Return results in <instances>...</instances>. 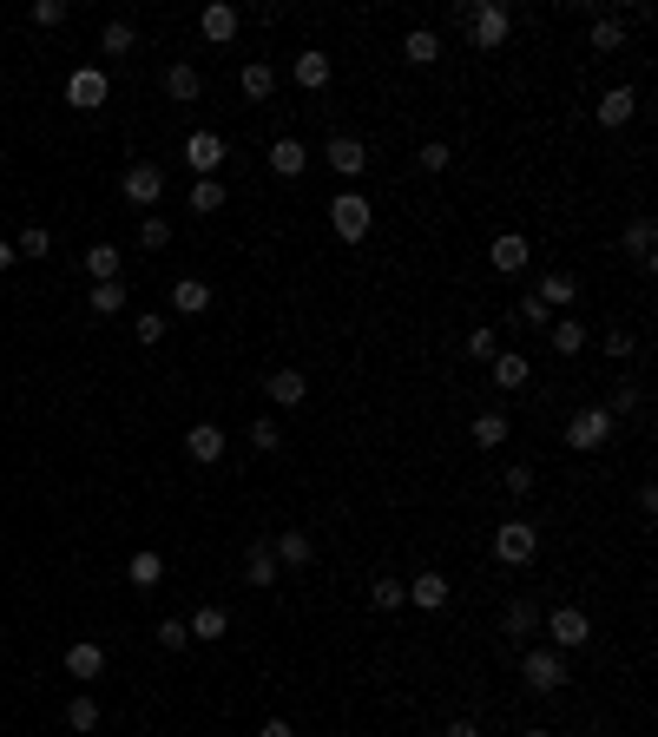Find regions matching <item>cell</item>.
<instances>
[{
  "label": "cell",
  "instance_id": "cell-10",
  "mask_svg": "<svg viewBox=\"0 0 658 737\" xmlns=\"http://www.w3.org/2000/svg\"><path fill=\"white\" fill-rule=\"evenodd\" d=\"M224 448H231V441H224V428H218V422H191V428H185V455L198 461V468H218Z\"/></svg>",
  "mask_w": 658,
  "mask_h": 737
},
{
  "label": "cell",
  "instance_id": "cell-15",
  "mask_svg": "<svg viewBox=\"0 0 658 737\" xmlns=\"http://www.w3.org/2000/svg\"><path fill=\"white\" fill-rule=\"evenodd\" d=\"M283 566L277 553H270V540H251V553H244V586H277Z\"/></svg>",
  "mask_w": 658,
  "mask_h": 737
},
{
  "label": "cell",
  "instance_id": "cell-37",
  "mask_svg": "<svg viewBox=\"0 0 658 737\" xmlns=\"http://www.w3.org/2000/svg\"><path fill=\"white\" fill-rule=\"evenodd\" d=\"M191 211H198V218H204V211H224V185H218V178H191Z\"/></svg>",
  "mask_w": 658,
  "mask_h": 737
},
{
  "label": "cell",
  "instance_id": "cell-55",
  "mask_svg": "<svg viewBox=\"0 0 658 737\" xmlns=\"http://www.w3.org/2000/svg\"><path fill=\"white\" fill-rule=\"evenodd\" d=\"M0 270H14V244H0Z\"/></svg>",
  "mask_w": 658,
  "mask_h": 737
},
{
  "label": "cell",
  "instance_id": "cell-6",
  "mask_svg": "<svg viewBox=\"0 0 658 737\" xmlns=\"http://www.w3.org/2000/svg\"><path fill=\"white\" fill-rule=\"evenodd\" d=\"M520 678H527L533 698H553V691L566 685V659L560 652H527V659H520Z\"/></svg>",
  "mask_w": 658,
  "mask_h": 737
},
{
  "label": "cell",
  "instance_id": "cell-1",
  "mask_svg": "<svg viewBox=\"0 0 658 737\" xmlns=\"http://www.w3.org/2000/svg\"><path fill=\"white\" fill-rule=\"evenodd\" d=\"M329 231L343 237V244H362V237L376 231V204L362 198V191H336L329 198Z\"/></svg>",
  "mask_w": 658,
  "mask_h": 737
},
{
  "label": "cell",
  "instance_id": "cell-9",
  "mask_svg": "<svg viewBox=\"0 0 658 737\" xmlns=\"http://www.w3.org/2000/svg\"><path fill=\"white\" fill-rule=\"evenodd\" d=\"M323 165H329L336 178H362V172H369V145L349 139V132H336V139L323 145Z\"/></svg>",
  "mask_w": 658,
  "mask_h": 737
},
{
  "label": "cell",
  "instance_id": "cell-5",
  "mask_svg": "<svg viewBox=\"0 0 658 737\" xmlns=\"http://www.w3.org/2000/svg\"><path fill=\"white\" fill-rule=\"evenodd\" d=\"M547 639H553V652H580V645L593 639V619H586L580 606H553L547 612Z\"/></svg>",
  "mask_w": 658,
  "mask_h": 737
},
{
  "label": "cell",
  "instance_id": "cell-27",
  "mask_svg": "<svg viewBox=\"0 0 658 737\" xmlns=\"http://www.w3.org/2000/svg\"><path fill=\"white\" fill-rule=\"evenodd\" d=\"M303 165H310L303 139H277V145H270V172H277V178H303Z\"/></svg>",
  "mask_w": 658,
  "mask_h": 737
},
{
  "label": "cell",
  "instance_id": "cell-3",
  "mask_svg": "<svg viewBox=\"0 0 658 737\" xmlns=\"http://www.w3.org/2000/svg\"><path fill=\"white\" fill-rule=\"evenodd\" d=\"M533 553H540V527L533 520H501L494 527V560L501 566H527Z\"/></svg>",
  "mask_w": 658,
  "mask_h": 737
},
{
  "label": "cell",
  "instance_id": "cell-39",
  "mask_svg": "<svg viewBox=\"0 0 658 737\" xmlns=\"http://www.w3.org/2000/svg\"><path fill=\"white\" fill-rule=\"evenodd\" d=\"M66 724H73V731H99V698L93 691H79L73 705H66Z\"/></svg>",
  "mask_w": 658,
  "mask_h": 737
},
{
  "label": "cell",
  "instance_id": "cell-20",
  "mask_svg": "<svg viewBox=\"0 0 658 737\" xmlns=\"http://www.w3.org/2000/svg\"><path fill=\"white\" fill-rule=\"evenodd\" d=\"M264 389H270V402H277V408H297L303 395H310V376H303V369H270Z\"/></svg>",
  "mask_w": 658,
  "mask_h": 737
},
{
  "label": "cell",
  "instance_id": "cell-40",
  "mask_svg": "<svg viewBox=\"0 0 658 737\" xmlns=\"http://www.w3.org/2000/svg\"><path fill=\"white\" fill-rule=\"evenodd\" d=\"M415 165H422L428 178H441V172H448V165H455V152H448V139H428L422 152H415Z\"/></svg>",
  "mask_w": 658,
  "mask_h": 737
},
{
  "label": "cell",
  "instance_id": "cell-31",
  "mask_svg": "<svg viewBox=\"0 0 658 737\" xmlns=\"http://www.w3.org/2000/svg\"><path fill=\"white\" fill-rule=\"evenodd\" d=\"M369 599H376L382 612H402V606H408V580H395V573H376V580H369Z\"/></svg>",
  "mask_w": 658,
  "mask_h": 737
},
{
  "label": "cell",
  "instance_id": "cell-36",
  "mask_svg": "<svg viewBox=\"0 0 658 737\" xmlns=\"http://www.w3.org/2000/svg\"><path fill=\"white\" fill-rule=\"evenodd\" d=\"M533 626H540V606H533V599H514V606L501 612V632H514V639H527Z\"/></svg>",
  "mask_w": 658,
  "mask_h": 737
},
{
  "label": "cell",
  "instance_id": "cell-16",
  "mask_svg": "<svg viewBox=\"0 0 658 737\" xmlns=\"http://www.w3.org/2000/svg\"><path fill=\"white\" fill-rule=\"evenodd\" d=\"M632 119H639V93H632V86H612L606 99H599V126H632Z\"/></svg>",
  "mask_w": 658,
  "mask_h": 737
},
{
  "label": "cell",
  "instance_id": "cell-51",
  "mask_svg": "<svg viewBox=\"0 0 658 737\" xmlns=\"http://www.w3.org/2000/svg\"><path fill=\"white\" fill-rule=\"evenodd\" d=\"M468 356H474V362H494V356H501V343H494V330H474V336H468Z\"/></svg>",
  "mask_w": 658,
  "mask_h": 737
},
{
  "label": "cell",
  "instance_id": "cell-46",
  "mask_svg": "<svg viewBox=\"0 0 658 737\" xmlns=\"http://www.w3.org/2000/svg\"><path fill=\"white\" fill-rule=\"evenodd\" d=\"M139 244H145V251H165V244H172V224L145 211V218H139Z\"/></svg>",
  "mask_w": 658,
  "mask_h": 737
},
{
  "label": "cell",
  "instance_id": "cell-17",
  "mask_svg": "<svg viewBox=\"0 0 658 737\" xmlns=\"http://www.w3.org/2000/svg\"><path fill=\"white\" fill-rule=\"evenodd\" d=\"M198 33L211 40V47H224V40H237V7H224V0H211L198 14Z\"/></svg>",
  "mask_w": 658,
  "mask_h": 737
},
{
  "label": "cell",
  "instance_id": "cell-19",
  "mask_svg": "<svg viewBox=\"0 0 658 737\" xmlns=\"http://www.w3.org/2000/svg\"><path fill=\"white\" fill-rule=\"evenodd\" d=\"M185 632H191L198 645H218L224 632H231V612H224V606H198V612L185 619Z\"/></svg>",
  "mask_w": 658,
  "mask_h": 737
},
{
  "label": "cell",
  "instance_id": "cell-8",
  "mask_svg": "<svg viewBox=\"0 0 658 737\" xmlns=\"http://www.w3.org/2000/svg\"><path fill=\"white\" fill-rule=\"evenodd\" d=\"M119 191H126V204H139V218H145V211L165 198V172H158V165H126Z\"/></svg>",
  "mask_w": 658,
  "mask_h": 737
},
{
  "label": "cell",
  "instance_id": "cell-38",
  "mask_svg": "<svg viewBox=\"0 0 658 737\" xmlns=\"http://www.w3.org/2000/svg\"><path fill=\"white\" fill-rule=\"evenodd\" d=\"M514 323H520V330H547V323H553V310H547V303H540V297L527 290V297L514 303Z\"/></svg>",
  "mask_w": 658,
  "mask_h": 737
},
{
  "label": "cell",
  "instance_id": "cell-30",
  "mask_svg": "<svg viewBox=\"0 0 658 737\" xmlns=\"http://www.w3.org/2000/svg\"><path fill=\"white\" fill-rule=\"evenodd\" d=\"M132 47H139V27H132V20H106V33H99V53H112V60H126Z\"/></svg>",
  "mask_w": 658,
  "mask_h": 737
},
{
  "label": "cell",
  "instance_id": "cell-7",
  "mask_svg": "<svg viewBox=\"0 0 658 737\" xmlns=\"http://www.w3.org/2000/svg\"><path fill=\"white\" fill-rule=\"evenodd\" d=\"M112 99V79L99 73V66H79L73 79H66V106H79V112H99Z\"/></svg>",
  "mask_w": 658,
  "mask_h": 737
},
{
  "label": "cell",
  "instance_id": "cell-53",
  "mask_svg": "<svg viewBox=\"0 0 658 737\" xmlns=\"http://www.w3.org/2000/svg\"><path fill=\"white\" fill-rule=\"evenodd\" d=\"M257 737H297V731H290V718H264V731H257Z\"/></svg>",
  "mask_w": 658,
  "mask_h": 737
},
{
  "label": "cell",
  "instance_id": "cell-28",
  "mask_svg": "<svg viewBox=\"0 0 658 737\" xmlns=\"http://www.w3.org/2000/svg\"><path fill=\"white\" fill-rule=\"evenodd\" d=\"M165 93H172V99H198L204 93V73L191 60H172V66H165Z\"/></svg>",
  "mask_w": 658,
  "mask_h": 737
},
{
  "label": "cell",
  "instance_id": "cell-22",
  "mask_svg": "<svg viewBox=\"0 0 658 737\" xmlns=\"http://www.w3.org/2000/svg\"><path fill=\"white\" fill-rule=\"evenodd\" d=\"M126 580L139 586V593H158V586H165V560H158L152 547H139V553L126 560Z\"/></svg>",
  "mask_w": 658,
  "mask_h": 737
},
{
  "label": "cell",
  "instance_id": "cell-4",
  "mask_svg": "<svg viewBox=\"0 0 658 737\" xmlns=\"http://www.w3.org/2000/svg\"><path fill=\"white\" fill-rule=\"evenodd\" d=\"M468 33H474V47H481V53H494V47H507L514 14H507L501 0H481V7H468Z\"/></svg>",
  "mask_w": 658,
  "mask_h": 737
},
{
  "label": "cell",
  "instance_id": "cell-42",
  "mask_svg": "<svg viewBox=\"0 0 658 737\" xmlns=\"http://www.w3.org/2000/svg\"><path fill=\"white\" fill-rule=\"evenodd\" d=\"M619 47H626V27H619L612 14H599L593 20V53H619Z\"/></svg>",
  "mask_w": 658,
  "mask_h": 737
},
{
  "label": "cell",
  "instance_id": "cell-45",
  "mask_svg": "<svg viewBox=\"0 0 658 737\" xmlns=\"http://www.w3.org/2000/svg\"><path fill=\"white\" fill-rule=\"evenodd\" d=\"M66 14H73L66 0H33V7H27V20H33V27H66Z\"/></svg>",
  "mask_w": 658,
  "mask_h": 737
},
{
  "label": "cell",
  "instance_id": "cell-24",
  "mask_svg": "<svg viewBox=\"0 0 658 737\" xmlns=\"http://www.w3.org/2000/svg\"><path fill=\"white\" fill-rule=\"evenodd\" d=\"M270 553H277V566H310V534H303V527H283L277 540H270Z\"/></svg>",
  "mask_w": 658,
  "mask_h": 737
},
{
  "label": "cell",
  "instance_id": "cell-44",
  "mask_svg": "<svg viewBox=\"0 0 658 737\" xmlns=\"http://www.w3.org/2000/svg\"><path fill=\"white\" fill-rule=\"evenodd\" d=\"M639 408H645L639 382H619V389H612V402H606V415H612V422H619V415H639Z\"/></svg>",
  "mask_w": 658,
  "mask_h": 737
},
{
  "label": "cell",
  "instance_id": "cell-48",
  "mask_svg": "<svg viewBox=\"0 0 658 737\" xmlns=\"http://www.w3.org/2000/svg\"><path fill=\"white\" fill-rule=\"evenodd\" d=\"M165 330H172V323H165V316H152V310H145V316H132V336H139L145 349H152V343H165Z\"/></svg>",
  "mask_w": 658,
  "mask_h": 737
},
{
  "label": "cell",
  "instance_id": "cell-18",
  "mask_svg": "<svg viewBox=\"0 0 658 737\" xmlns=\"http://www.w3.org/2000/svg\"><path fill=\"white\" fill-rule=\"evenodd\" d=\"M408 606L441 612L448 606V573H415V580H408Z\"/></svg>",
  "mask_w": 658,
  "mask_h": 737
},
{
  "label": "cell",
  "instance_id": "cell-49",
  "mask_svg": "<svg viewBox=\"0 0 658 737\" xmlns=\"http://www.w3.org/2000/svg\"><path fill=\"white\" fill-rule=\"evenodd\" d=\"M158 645H165V652H185V645H191V632H185V619H158Z\"/></svg>",
  "mask_w": 658,
  "mask_h": 737
},
{
  "label": "cell",
  "instance_id": "cell-43",
  "mask_svg": "<svg viewBox=\"0 0 658 737\" xmlns=\"http://www.w3.org/2000/svg\"><path fill=\"white\" fill-rule=\"evenodd\" d=\"M126 310V283H93V316H119Z\"/></svg>",
  "mask_w": 658,
  "mask_h": 737
},
{
  "label": "cell",
  "instance_id": "cell-25",
  "mask_svg": "<svg viewBox=\"0 0 658 737\" xmlns=\"http://www.w3.org/2000/svg\"><path fill=\"white\" fill-rule=\"evenodd\" d=\"M237 93H244V99H257V106H264V99L277 93V66L251 60V66H244V73H237Z\"/></svg>",
  "mask_w": 658,
  "mask_h": 737
},
{
  "label": "cell",
  "instance_id": "cell-32",
  "mask_svg": "<svg viewBox=\"0 0 658 737\" xmlns=\"http://www.w3.org/2000/svg\"><path fill=\"white\" fill-rule=\"evenodd\" d=\"M527 376H533V362L520 349L514 356H494V389H527Z\"/></svg>",
  "mask_w": 658,
  "mask_h": 737
},
{
  "label": "cell",
  "instance_id": "cell-35",
  "mask_svg": "<svg viewBox=\"0 0 658 737\" xmlns=\"http://www.w3.org/2000/svg\"><path fill=\"white\" fill-rule=\"evenodd\" d=\"M402 53H408V66H435V60H441V40H435L428 27H415V33L402 40Z\"/></svg>",
  "mask_w": 658,
  "mask_h": 737
},
{
  "label": "cell",
  "instance_id": "cell-52",
  "mask_svg": "<svg viewBox=\"0 0 658 737\" xmlns=\"http://www.w3.org/2000/svg\"><path fill=\"white\" fill-rule=\"evenodd\" d=\"M501 481H507V494H514V501H520V494H533V468H507Z\"/></svg>",
  "mask_w": 658,
  "mask_h": 737
},
{
  "label": "cell",
  "instance_id": "cell-50",
  "mask_svg": "<svg viewBox=\"0 0 658 737\" xmlns=\"http://www.w3.org/2000/svg\"><path fill=\"white\" fill-rule=\"evenodd\" d=\"M251 448H257V455H277V448H283V428L277 422H251Z\"/></svg>",
  "mask_w": 658,
  "mask_h": 737
},
{
  "label": "cell",
  "instance_id": "cell-33",
  "mask_svg": "<svg viewBox=\"0 0 658 737\" xmlns=\"http://www.w3.org/2000/svg\"><path fill=\"white\" fill-rule=\"evenodd\" d=\"M119 264H126V257H119V244H93V251H86L93 283H119Z\"/></svg>",
  "mask_w": 658,
  "mask_h": 737
},
{
  "label": "cell",
  "instance_id": "cell-34",
  "mask_svg": "<svg viewBox=\"0 0 658 737\" xmlns=\"http://www.w3.org/2000/svg\"><path fill=\"white\" fill-rule=\"evenodd\" d=\"M507 441V415L501 408H481V415H474V448H501Z\"/></svg>",
  "mask_w": 658,
  "mask_h": 737
},
{
  "label": "cell",
  "instance_id": "cell-21",
  "mask_svg": "<svg viewBox=\"0 0 658 737\" xmlns=\"http://www.w3.org/2000/svg\"><path fill=\"white\" fill-rule=\"evenodd\" d=\"M290 79H297L303 93H323L329 79H336V66H329V53H297V66H290Z\"/></svg>",
  "mask_w": 658,
  "mask_h": 737
},
{
  "label": "cell",
  "instance_id": "cell-2",
  "mask_svg": "<svg viewBox=\"0 0 658 737\" xmlns=\"http://www.w3.org/2000/svg\"><path fill=\"white\" fill-rule=\"evenodd\" d=\"M612 415H606V402H593V408H580V415H573V422H566V448H573V455H593V448H606L612 441Z\"/></svg>",
  "mask_w": 658,
  "mask_h": 737
},
{
  "label": "cell",
  "instance_id": "cell-23",
  "mask_svg": "<svg viewBox=\"0 0 658 737\" xmlns=\"http://www.w3.org/2000/svg\"><path fill=\"white\" fill-rule=\"evenodd\" d=\"M172 310L178 316H204V310H211V283H204V277H178L172 283Z\"/></svg>",
  "mask_w": 658,
  "mask_h": 737
},
{
  "label": "cell",
  "instance_id": "cell-13",
  "mask_svg": "<svg viewBox=\"0 0 658 737\" xmlns=\"http://www.w3.org/2000/svg\"><path fill=\"white\" fill-rule=\"evenodd\" d=\"M185 165L198 178H211L224 165V139H218V132H191V139H185Z\"/></svg>",
  "mask_w": 658,
  "mask_h": 737
},
{
  "label": "cell",
  "instance_id": "cell-54",
  "mask_svg": "<svg viewBox=\"0 0 658 737\" xmlns=\"http://www.w3.org/2000/svg\"><path fill=\"white\" fill-rule=\"evenodd\" d=\"M448 737H481V731H474L468 718H455V724H448Z\"/></svg>",
  "mask_w": 658,
  "mask_h": 737
},
{
  "label": "cell",
  "instance_id": "cell-12",
  "mask_svg": "<svg viewBox=\"0 0 658 737\" xmlns=\"http://www.w3.org/2000/svg\"><path fill=\"white\" fill-rule=\"evenodd\" d=\"M99 672H106V645H99V639H79V645H66V678H79V685H93Z\"/></svg>",
  "mask_w": 658,
  "mask_h": 737
},
{
  "label": "cell",
  "instance_id": "cell-29",
  "mask_svg": "<svg viewBox=\"0 0 658 737\" xmlns=\"http://www.w3.org/2000/svg\"><path fill=\"white\" fill-rule=\"evenodd\" d=\"M652 251H658L652 218H632V224H626V257H632V264H652Z\"/></svg>",
  "mask_w": 658,
  "mask_h": 737
},
{
  "label": "cell",
  "instance_id": "cell-47",
  "mask_svg": "<svg viewBox=\"0 0 658 737\" xmlns=\"http://www.w3.org/2000/svg\"><path fill=\"white\" fill-rule=\"evenodd\" d=\"M606 356H612V362H632V356H639V336L612 323V330H606Z\"/></svg>",
  "mask_w": 658,
  "mask_h": 737
},
{
  "label": "cell",
  "instance_id": "cell-41",
  "mask_svg": "<svg viewBox=\"0 0 658 737\" xmlns=\"http://www.w3.org/2000/svg\"><path fill=\"white\" fill-rule=\"evenodd\" d=\"M47 251H53V231H47V224H27V231L14 237V257H47Z\"/></svg>",
  "mask_w": 658,
  "mask_h": 737
},
{
  "label": "cell",
  "instance_id": "cell-26",
  "mask_svg": "<svg viewBox=\"0 0 658 737\" xmlns=\"http://www.w3.org/2000/svg\"><path fill=\"white\" fill-rule=\"evenodd\" d=\"M547 343L560 349V356H580V349H586V323H580V316H553V323H547Z\"/></svg>",
  "mask_w": 658,
  "mask_h": 737
},
{
  "label": "cell",
  "instance_id": "cell-14",
  "mask_svg": "<svg viewBox=\"0 0 658 737\" xmlns=\"http://www.w3.org/2000/svg\"><path fill=\"white\" fill-rule=\"evenodd\" d=\"M533 297L547 303V310H573V303H580V277H573V270H547Z\"/></svg>",
  "mask_w": 658,
  "mask_h": 737
},
{
  "label": "cell",
  "instance_id": "cell-11",
  "mask_svg": "<svg viewBox=\"0 0 658 737\" xmlns=\"http://www.w3.org/2000/svg\"><path fill=\"white\" fill-rule=\"evenodd\" d=\"M487 264L501 270V277H520V270H527V264H533V251H527V237H520V231H501V237H494V244H487Z\"/></svg>",
  "mask_w": 658,
  "mask_h": 737
},
{
  "label": "cell",
  "instance_id": "cell-56",
  "mask_svg": "<svg viewBox=\"0 0 658 737\" xmlns=\"http://www.w3.org/2000/svg\"><path fill=\"white\" fill-rule=\"evenodd\" d=\"M520 737H553V731H520Z\"/></svg>",
  "mask_w": 658,
  "mask_h": 737
}]
</instances>
